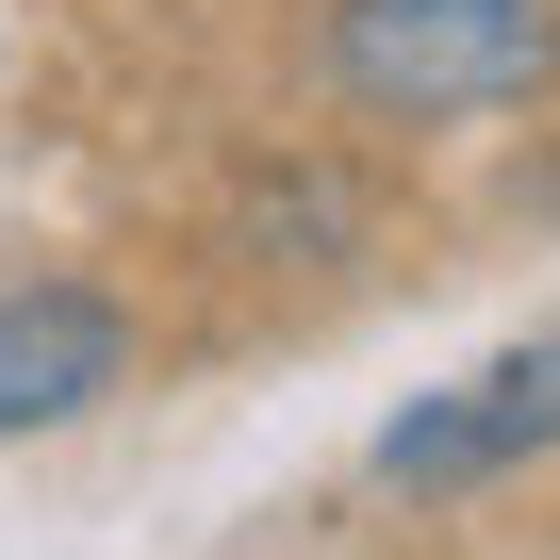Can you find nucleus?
I'll use <instances>...</instances> for the list:
<instances>
[{
  "label": "nucleus",
  "mask_w": 560,
  "mask_h": 560,
  "mask_svg": "<svg viewBox=\"0 0 560 560\" xmlns=\"http://www.w3.org/2000/svg\"><path fill=\"white\" fill-rule=\"evenodd\" d=\"M363 231V198L347 182H298V198H247V247H347Z\"/></svg>",
  "instance_id": "obj_4"
},
{
  "label": "nucleus",
  "mask_w": 560,
  "mask_h": 560,
  "mask_svg": "<svg viewBox=\"0 0 560 560\" xmlns=\"http://www.w3.org/2000/svg\"><path fill=\"white\" fill-rule=\"evenodd\" d=\"M544 445H560V347H511V363L412 396L363 462H380L396 494H478V478H511V462H544Z\"/></svg>",
  "instance_id": "obj_3"
},
{
  "label": "nucleus",
  "mask_w": 560,
  "mask_h": 560,
  "mask_svg": "<svg viewBox=\"0 0 560 560\" xmlns=\"http://www.w3.org/2000/svg\"><path fill=\"white\" fill-rule=\"evenodd\" d=\"M314 67L380 132H462V116H511L560 83V0H330Z\"/></svg>",
  "instance_id": "obj_1"
},
{
  "label": "nucleus",
  "mask_w": 560,
  "mask_h": 560,
  "mask_svg": "<svg viewBox=\"0 0 560 560\" xmlns=\"http://www.w3.org/2000/svg\"><path fill=\"white\" fill-rule=\"evenodd\" d=\"M116 396H132V298L116 280H67V264L0 280V445H50Z\"/></svg>",
  "instance_id": "obj_2"
}]
</instances>
